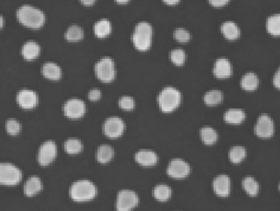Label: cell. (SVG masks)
Returning <instances> with one entry per match:
<instances>
[{
  "label": "cell",
  "mask_w": 280,
  "mask_h": 211,
  "mask_svg": "<svg viewBox=\"0 0 280 211\" xmlns=\"http://www.w3.org/2000/svg\"><path fill=\"white\" fill-rule=\"evenodd\" d=\"M266 28L270 35L275 36H280V13L274 14L268 18L266 22Z\"/></svg>",
  "instance_id": "28"
},
{
  "label": "cell",
  "mask_w": 280,
  "mask_h": 211,
  "mask_svg": "<svg viewBox=\"0 0 280 211\" xmlns=\"http://www.w3.org/2000/svg\"><path fill=\"white\" fill-rule=\"evenodd\" d=\"M172 190L166 184H158L153 190V196L160 201H168L170 198Z\"/></svg>",
  "instance_id": "27"
},
{
  "label": "cell",
  "mask_w": 280,
  "mask_h": 211,
  "mask_svg": "<svg viewBox=\"0 0 280 211\" xmlns=\"http://www.w3.org/2000/svg\"><path fill=\"white\" fill-rule=\"evenodd\" d=\"M279 188H280V186H279Z\"/></svg>",
  "instance_id": "44"
},
{
  "label": "cell",
  "mask_w": 280,
  "mask_h": 211,
  "mask_svg": "<svg viewBox=\"0 0 280 211\" xmlns=\"http://www.w3.org/2000/svg\"><path fill=\"white\" fill-rule=\"evenodd\" d=\"M22 172L13 164L2 163L0 165V182L3 185L13 186L20 182Z\"/></svg>",
  "instance_id": "6"
},
{
  "label": "cell",
  "mask_w": 280,
  "mask_h": 211,
  "mask_svg": "<svg viewBox=\"0 0 280 211\" xmlns=\"http://www.w3.org/2000/svg\"><path fill=\"white\" fill-rule=\"evenodd\" d=\"M190 171L191 168L188 164L182 159H173L167 167L168 175L173 178H186Z\"/></svg>",
  "instance_id": "10"
},
{
  "label": "cell",
  "mask_w": 280,
  "mask_h": 211,
  "mask_svg": "<svg viewBox=\"0 0 280 211\" xmlns=\"http://www.w3.org/2000/svg\"><path fill=\"white\" fill-rule=\"evenodd\" d=\"M0 21H1V23H0L1 28H3V25H4V18H3V17H1V18H0Z\"/></svg>",
  "instance_id": "43"
},
{
  "label": "cell",
  "mask_w": 280,
  "mask_h": 211,
  "mask_svg": "<svg viewBox=\"0 0 280 211\" xmlns=\"http://www.w3.org/2000/svg\"><path fill=\"white\" fill-rule=\"evenodd\" d=\"M153 30L150 23L140 22L136 25L132 36V41L138 50L146 51L150 48Z\"/></svg>",
  "instance_id": "2"
},
{
  "label": "cell",
  "mask_w": 280,
  "mask_h": 211,
  "mask_svg": "<svg viewBox=\"0 0 280 211\" xmlns=\"http://www.w3.org/2000/svg\"><path fill=\"white\" fill-rule=\"evenodd\" d=\"M114 155H115V150L111 145H107V144L99 145L97 149L96 159L99 163H107L111 161V159L114 157Z\"/></svg>",
  "instance_id": "22"
},
{
  "label": "cell",
  "mask_w": 280,
  "mask_h": 211,
  "mask_svg": "<svg viewBox=\"0 0 280 211\" xmlns=\"http://www.w3.org/2000/svg\"><path fill=\"white\" fill-rule=\"evenodd\" d=\"M170 59L173 64L176 66L184 65L186 60V54L185 51L182 48H175L171 51Z\"/></svg>",
  "instance_id": "33"
},
{
  "label": "cell",
  "mask_w": 280,
  "mask_h": 211,
  "mask_svg": "<svg viewBox=\"0 0 280 211\" xmlns=\"http://www.w3.org/2000/svg\"><path fill=\"white\" fill-rule=\"evenodd\" d=\"M100 97H101V92L97 88H93L88 93V98L92 101H96L98 99H100Z\"/></svg>",
  "instance_id": "37"
},
{
  "label": "cell",
  "mask_w": 280,
  "mask_h": 211,
  "mask_svg": "<svg viewBox=\"0 0 280 211\" xmlns=\"http://www.w3.org/2000/svg\"><path fill=\"white\" fill-rule=\"evenodd\" d=\"M242 188L244 189L245 191L247 192L250 196H254L257 195L259 192V184H258L257 180L252 177H246L242 180Z\"/></svg>",
  "instance_id": "29"
},
{
  "label": "cell",
  "mask_w": 280,
  "mask_h": 211,
  "mask_svg": "<svg viewBox=\"0 0 280 211\" xmlns=\"http://www.w3.org/2000/svg\"><path fill=\"white\" fill-rule=\"evenodd\" d=\"M241 86L242 89L247 92H252L257 88L259 86V78L253 72H247L242 76L241 80Z\"/></svg>",
  "instance_id": "23"
},
{
  "label": "cell",
  "mask_w": 280,
  "mask_h": 211,
  "mask_svg": "<svg viewBox=\"0 0 280 211\" xmlns=\"http://www.w3.org/2000/svg\"><path fill=\"white\" fill-rule=\"evenodd\" d=\"M246 115L241 109H229L224 114V118L225 122L229 124H240L245 120Z\"/></svg>",
  "instance_id": "21"
},
{
  "label": "cell",
  "mask_w": 280,
  "mask_h": 211,
  "mask_svg": "<svg viewBox=\"0 0 280 211\" xmlns=\"http://www.w3.org/2000/svg\"><path fill=\"white\" fill-rule=\"evenodd\" d=\"M221 32L224 37L229 41H235L240 36V29L238 25L233 22L228 21L223 23L220 27Z\"/></svg>",
  "instance_id": "19"
},
{
  "label": "cell",
  "mask_w": 280,
  "mask_h": 211,
  "mask_svg": "<svg viewBox=\"0 0 280 211\" xmlns=\"http://www.w3.org/2000/svg\"><path fill=\"white\" fill-rule=\"evenodd\" d=\"M200 134L201 140L206 145H213L218 140V133L216 131L209 126L202 127Z\"/></svg>",
  "instance_id": "25"
},
{
  "label": "cell",
  "mask_w": 280,
  "mask_h": 211,
  "mask_svg": "<svg viewBox=\"0 0 280 211\" xmlns=\"http://www.w3.org/2000/svg\"><path fill=\"white\" fill-rule=\"evenodd\" d=\"M118 105L122 110H132L135 106V101L133 97L124 95L120 98L118 100Z\"/></svg>",
  "instance_id": "36"
},
{
  "label": "cell",
  "mask_w": 280,
  "mask_h": 211,
  "mask_svg": "<svg viewBox=\"0 0 280 211\" xmlns=\"http://www.w3.org/2000/svg\"><path fill=\"white\" fill-rule=\"evenodd\" d=\"M173 36L176 41H178L179 43H187L191 39V35L189 33V31L181 27L176 29Z\"/></svg>",
  "instance_id": "34"
},
{
  "label": "cell",
  "mask_w": 280,
  "mask_h": 211,
  "mask_svg": "<svg viewBox=\"0 0 280 211\" xmlns=\"http://www.w3.org/2000/svg\"><path fill=\"white\" fill-rule=\"evenodd\" d=\"M273 83L277 89L280 90V67L278 69L277 71L275 72L274 78H273Z\"/></svg>",
  "instance_id": "39"
},
{
  "label": "cell",
  "mask_w": 280,
  "mask_h": 211,
  "mask_svg": "<svg viewBox=\"0 0 280 211\" xmlns=\"http://www.w3.org/2000/svg\"><path fill=\"white\" fill-rule=\"evenodd\" d=\"M111 32V24L107 19H100L94 25V33L99 38H105Z\"/></svg>",
  "instance_id": "24"
},
{
  "label": "cell",
  "mask_w": 280,
  "mask_h": 211,
  "mask_svg": "<svg viewBox=\"0 0 280 211\" xmlns=\"http://www.w3.org/2000/svg\"><path fill=\"white\" fill-rule=\"evenodd\" d=\"M123 120L117 116L108 117L103 125V131L105 135L110 138H118L124 132Z\"/></svg>",
  "instance_id": "8"
},
{
  "label": "cell",
  "mask_w": 280,
  "mask_h": 211,
  "mask_svg": "<svg viewBox=\"0 0 280 211\" xmlns=\"http://www.w3.org/2000/svg\"><path fill=\"white\" fill-rule=\"evenodd\" d=\"M229 2V0H209L210 4L215 8H220V7L226 5Z\"/></svg>",
  "instance_id": "38"
},
{
  "label": "cell",
  "mask_w": 280,
  "mask_h": 211,
  "mask_svg": "<svg viewBox=\"0 0 280 211\" xmlns=\"http://www.w3.org/2000/svg\"><path fill=\"white\" fill-rule=\"evenodd\" d=\"M57 145L54 141H46L39 149L38 161L41 165H48L56 157Z\"/></svg>",
  "instance_id": "11"
},
{
  "label": "cell",
  "mask_w": 280,
  "mask_h": 211,
  "mask_svg": "<svg viewBox=\"0 0 280 211\" xmlns=\"http://www.w3.org/2000/svg\"><path fill=\"white\" fill-rule=\"evenodd\" d=\"M84 36V32L82 27L77 25H71L67 29L65 32V39L69 42H77L81 41Z\"/></svg>",
  "instance_id": "26"
},
{
  "label": "cell",
  "mask_w": 280,
  "mask_h": 211,
  "mask_svg": "<svg viewBox=\"0 0 280 211\" xmlns=\"http://www.w3.org/2000/svg\"><path fill=\"white\" fill-rule=\"evenodd\" d=\"M17 101L21 107L30 110L38 104V96L32 90L23 89L17 94Z\"/></svg>",
  "instance_id": "13"
},
{
  "label": "cell",
  "mask_w": 280,
  "mask_h": 211,
  "mask_svg": "<svg viewBox=\"0 0 280 211\" xmlns=\"http://www.w3.org/2000/svg\"><path fill=\"white\" fill-rule=\"evenodd\" d=\"M115 1L120 4H124V3H128L130 0H115Z\"/></svg>",
  "instance_id": "42"
},
{
  "label": "cell",
  "mask_w": 280,
  "mask_h": 211,
  "mask_svg": "<svg viewBox=\"0 0 280 211\" xmlns=\"http://www.w3.org/2000/svg\"><path fill=\"white\" fill-rule=\"evenodd\" d=\"M135 160L140 165L152 166L158 162V155L153 150L142 149L136 153Z\"/></svg>",
  "instance_id": "15"
},
{
  "label": "cell",
  "mask_w": 280,
  "mask_h": 211,
  "mask_svg": "<svg viewBox=\"0 0 280 211\" xmlns=\"http://www.w3.org/2000/svg\"><path fill=\"white\" fill-rule=\"evenodd\" d=\"M22 55L25 60L31 61L36 59L41 53V47L36 41H30L25 42L22 47Z\"/></svg>",
  "instance_id": "17"
},
{
  "label": "cell",
  "mask_w": 280,
  "mask_h": 211,
  "mask_svg": "<svg viewBox=\"0 0 280 211\" xmlns=\"http://www.w3.org/2000/svg\"><path fill=\"white\" fill-rule=\"evenodd\" d=\"M139 202L138 194L129 189H123L117 193L116 209L117 211H131Z\"/></svg>",
  "instance_id": "7"
},
{
  "label": "cell",
  "mask_w": 280,
  "mask_h": 211,
  "mask_svg": "<svg viewBox=\"0 0 280 211\" xmlns=\"http://www.w3.org/2000/svg\"><path fill=\"white\" fill-rule=\"evenodd\" d=\"M247 155V151L243 146L235 145L233 146L229 152V157L230 161L233 164H238L244 160Z\"/></svg>",
  "instance_id": "30"
},
{
  "label": "cell",
  "mask_w": 280,
  "mask_h": 211,
  "mask_svg": "<svg viewBox=\"0 0 280 211\" xmlns=\"http://www.w3.org/2000/svg\"><path fill=\"white\" fill-rule=\"evenodd\" d=\"M275 131V126L272 118L268 115H261L258 117L254 127V132L257 136L261 138L272 137Z\"/></svg>",
  "instance_id": "9"
},
{
  "label": "cell",
  "mask_w": 280,
  "mask_h": 211,
  "mask_svg": "<svg viewBox=\"0 0 280 211\" xmlns=\"http://www.w3.org/2000/svg\"><path fill=\"white\" fill-rule=\"evenodd\" d=\"M6 131L10 135H17L21 131L20 122L15 118H9L6 122Z\"/></svg>",
  "instance_id": "35"
},
{
  "label": "cell",
  "mask_w": 280,
  "mask_h": 211,
  "mask_svg": "<svg viewBox=\"0 0 280 211\" xmlns=\"http://www.w3.org/2000/svg\"><path fill=\"white\" fill-rule=\"evenodd\" d=\"M181 93L175 87H164L158 95V104L163 112L171 113L181 103Z\"/></svg>",
  "instance_id": "4"
},
{
  "label": "cell",
  "mask_w": 280,
  "mask_h": 211,
  "mask_svg": "<svg viewBox=\"0 0 280 211\" xmlns=\"http://www.w3.org/2000/svg\"><path fill=\"white\" fill-rule=\"evenodd\" d=\"M17 18L22 25L31 29L41 28L46 22V16L39 8L23 5L17 11Z\"/></svg>",
  "instance_id": "1"
},
{
  "label": "cell",
  "mask_w": 280,
  "mask_h": 211,
  "mask_svg": "<svg viewBox=\"0 0 280 211\" xmlns=\"http://www.w3.org/2000/svg\"><path fill=\"white\" fill-rule=\"evenodd\" d=\"M213 190L220 197L229 196L231 190V181L226 174H219L214 178L212 183Z\"/></svg>",
  "instance_id": "14"
},
{
  "label": "cell",
  "mask_w": 280,
  "mask_h": 211,
  "mask_svg": "<svg viewBox=\"0 0 280 211\" xmlns=\"http://www.w3.org/2000/svg\"><path fill=\"white\" fill-rule=\"evenodd\" d=\"M42 188V183H41V178L37 176H31L30 178L25 181L24 187H23V191L25 196H31L38 193Z\"/></svg>",
  "instance_id": "18"
},
{
  "label": "cell",
  "mask_w": 280,
  "mask_h": 211,
  "mask_svg": "<svg viewBox=\"0 0 280 211\" xmlns=\"http://www.w3.org/2000/svg\"><path fill=\"white\" fill-rule=\"evenodd\" d=\"M82 143L77 138H69L64 142V150L69 154H76L82 150Z\"/></svg>",
  "instance_id": "32"
},
{
  "label": "cell",
  "mask_w": 280,
  "mask_h": 211,
  "mask_svg": "<svg viewBox=\"0 0 280 211\" xmlns=\"http://www.w3.org/2000/svg\"><path fill=\"white\" fill-rule=\"evenodd\" d=\"M41 71L44 76L52 81H57L60 79L62 76V71L60 67L52 62H48L44 64Z\"/></svg>",
  "instance_id": "20"
},
{
  "label": "cell",
  "mask_w": 280,
  "mask_h": 211,
  "mask_svg": "<svg viewBox=\"0 0 280 211\" xmlns=\"http://www.w3.org/2000/svg\"><path fill=\"white\" fill-rule=\"evenodd\" d=\"M97 188L94 183L87 179L76 181L71 184L69 194L76 201H87L96 196Z\"/></svg>",
  "instance_id": "3"
},
{
  "label": "cell",
  "mask_w": 280,
  "mask_h": 211,
  "mask_svg": "<svg viewBox=\"0 0 280 211\" xmlns=\"http://www.w3.org/2000/svg\"><path fill=\"white\" fill-rule=\"evenodd\" d=\"M213 72L217 78H228L232 74L231 64L225 58H219L215 61Z\"/></svg>",
  "instance_id": "16"
},
{
  "label": "cell",
  "mask_w": 280,
  "mask_h": 211,
  "mask_svg": "<svg viewBox=\"0 0 280 211\" xmlns=\"http://www.w3.org/2000/svg\"><path fill=\"white\" fill-rule=\"evenodd\" d=\"M180 0H163V3H165L168 5H175Z\"/></svg>",
  "instance_id": "41"
},
{
  "label": "cell",
  "mask_w": 280,
  "mask_h": 211,
  "mask_svg": "<svg viewBox=\"0 0 280 211\" xmlns=\"http://www.w3.org/2000/svg\"><path fill=\"white\" fill-rule=\"evenodd\" d=\"M94 72L101 82H112L116 75L115 63L113 59L109 57H104L99 59L94 66Z\"/></svg>",
  "instance_id": "5"
},
{
  "label": "cell",
  "mask_w": 280,
  "mask_h": 211,
  "mask_svg": "<svg viewBox=\"0 0 280 211\" xmlns=\"http://www.w3.org/2000/svg\"><path fill=\"white\" fill-rule=\"evenodd\" d=\"M64 112V115L70 118H79L86 112V105L82 99L71 98L65 102Z\"/></svg>",
  "instance_id": "12"
},
{
  "label": "cell",
  "mask_w": 280,
  "mask_h": 211,
  "mask_svg": "<svg viewBox=\"0 0 280 211\" xmlns=\"http://www.w3.org/2000/svg\"><path fill=\"white\" fill-rule=\"evenodd\" d=\"M223 100V93L219 90H210L204 95L205 104L209 106H214L221 103Z\"/></svg>",
  "instance_id": "31"
},
{
  "label": "cell",
  "mask_w": 280,
  "mask_h": 211,
  "mask_svg": "<svg viewBox=\"0 0 280 211\" xmlns=\"http://www.w3.org/2000/svg\"><path fill=\"white\" fill-rule=\"evenodd\" d=\"M83 5L91 6L94 4L96 0H80Z\"/></svg>",
  "instance_id": "40"
}]
</instances>
